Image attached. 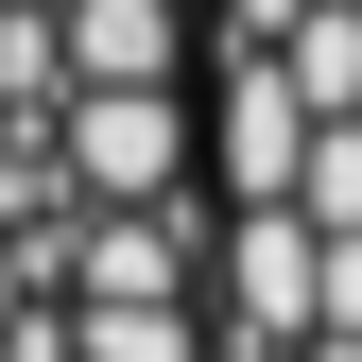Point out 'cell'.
<instances>
[{"instance_id":"cell-1","label":"cell","mask_w":362,"mask_h":362,"mask_svg":"<svg viewBox=\"0 0 362 362\" xmlns=\"http://www.w3.org/2000/svg\"><path fill=\"white\" fill-rule=\"evenodd\" d=\"M0 362H224L207 345V190H86L69 104H0Z\"/></svg>"},{"instance_id":"cell-2","label":"cell","mask_w":362,"mask_h":362,"mask_svg":"<svg viewBox=\"0 0 362 362\" xmlns=\"http://www.w3.org/2000/svg\"><path fill=\"white\" fill-rule=\"evenodd\" d=\"M207 345L362 362V121H293L207 35Z\"/></svg>"}]
</instances>
